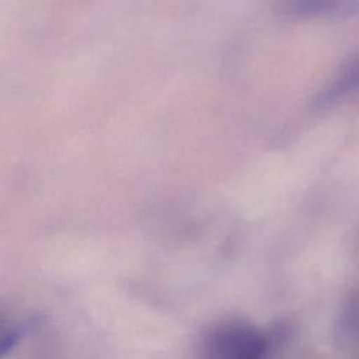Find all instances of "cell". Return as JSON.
Instances as JSON below:
<instances>
[{
  "instance_id": "6da1fadb",
  "label": "cell",
  "mask_w": 359,
  "mask_h": 359,
  "mask_svg": "<svg viewBox=\"0 0 359 359\" xmlns=\"http://www.w3.org/2000/svg\"><path fill=\"white\" fill-rule=\"evenodd\" d=\"M272 348V334L238 317L209 324L198 342L201 359H268Z\"/></svg>"
},
{
  "instance_id": "277c9868",
  "label": "cell",
  "mask_w": 359,
  "mask_h": 359,
  "mask_svg": "<svg viewBox=\"0 0 359 359\" xmlns=\"http://www.w3.org/2000/svg\"><path fill=\"white\" fill-rule=\"evenodd\" d=\"M332 338L344 352L359 351V290L341 302L332 321Z\"/></svg>"
},
{
  "instance_id": "3957f363",
  "label": "cell",
  "mask_w": 359,
  "mask_h": 359,
  "mask_svg": "<svg viewBox=\"0 0 359 359\" xmlns=\"http://www.w3.org/2000/svg\"><path fill=\"white\" fill-rule=\"evenodd\" d=\"M359 94V53L345 62L334 77L314 97L313 105L317 109L330 108Z\"/></svg>"
},
{
  "instance_id": "7a4b0ae2",
  "label": "cell",
  "mask_w": 359,
  "mask_h": 359,
  "mask_svg": "<svg viewBox=\"0 0 359 359\" xmlns=\"http://www.w3.org/2000/svg\"><path fill=\"white\" fill-rule=\"evenodd\" d=\"M279 7L290 18H345L359 13V0H280Z\"/></svg>"
},
{
  "instance_id": "5b68a950",
  "label": "cell",
  "mask_w": 359,
  "mask_h": 359,
  "mask_svg": "<svg viewBox=\"0 0 359 359\" xmlns=\"http://www.w3.org/2000/svg\"><path fill=\"white\" fill-rule=\"evenodd\" d=\"M29 325L27 320L18 318L0 307V359L6 358L20 344Z\"/></svg>"
}]
</instances>
